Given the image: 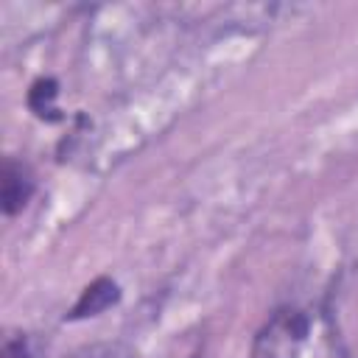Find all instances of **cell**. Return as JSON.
<instances>
[{
    "label": "cell",
    "instance_id": "obj_1",
    "mask_svg": "<svg viewBox=\"0 0 358 358\" xmlns=\"http://www.w3.org/2000/svg\"><path fill=\"white\" fill-rule=\"evenodd\" d=\"M252 358H347L341 336L322 308L294 305L277 310L255 336Z\"/></svg>",
    "mask_w": 358,
    "mask_h": 358
},
{
    "label": "cell",
    "instance_id": "obj_2",
    "mask_svg": "<svg viewBox=\"0 0 358 358\" xmlns=\"http://www.w3.org/2000/svg\"><path fill=\"white\" fill-rule=\"evenodd\" d=\"M34 193V179L28 173V168L17 159H6L3 162V173H0V199H3V213L14 215L17 210L25 207V201Z\"/></svg>",
    "mask_w": 358,
    "mask_h": 358
},
{
    "label": "cell",
    "instance_id": "obj_3",
    "mask_svg": "<svg viewBox=\"0 0 358 358\" xmlns=\"http://www.w3.org/2000/svg\"><path fill=\"white\" fill-rule=\"evenodd\" d=\"M117 285L109 280V277H98L95 282H90L84 291H81V296H78V302L73 305V310H70V319H84V316H95V313H101V310H106L112 302H117Z\"/></svg>",
    "mask_w": 358,
    "mask_h": 358
},
{
    "label": "cell",
    "instance_id": "obj_4",
    "mask_svg": "<svg viewBox=\"0 0 358 358\" xmlns=\"http://www.w3.org/2000/svg\"><path fill=\"white\" fill-rule=\"evenodd\" d=\"M56 81L53 78H36L31 92H28V106L34 115L45 117V120H59V109H56Z\"/></svg>",
    "mask_w": 358,
    "mask_h": 358
},
{
    "label": "cell",
    "instance_id": "obj_5",
    "mask_svg": "<svg viewBox=\"0 0 358 358\" xmlns=\"http://www.w3.org/2000/svg\"><path fill=\"white\" fill-rule=\"evenodd\" d=\"M3 358H28L25 338H6V344H3Z\"/></svg>",
    "mask_w": 358,
    "mask_h": 358
}]
</instances>
